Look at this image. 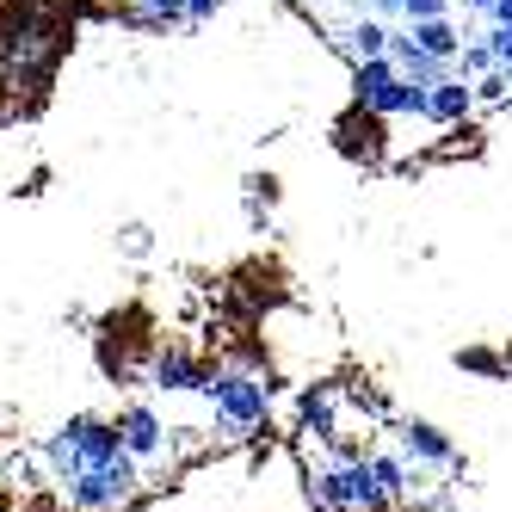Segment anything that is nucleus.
Segmentation results:
<instances>
[{
  "label": "nucleus",
  "instance_id": "15",
  "mask_svg": "<svg viewBox=\"0 0 512 512\" xmlns=\"http://www.w3.org/2000/svg\"><path fill=\"white\" fill-rule=\"evenodd\" d=\"M352 50H358V62L389 56V31H383L377 19H358V25H352Z\"/></svg>",
  "mask_w": 512,
  "mask_h": 512
},
{
  "label": "nucleus",
  "instance_id": "11",
  "mask_svg": "<svg viewBox=\"0 0 512 512\" xmlns=\"http://www.w3.org/2000/svg\"><path fill=\"white\" fill-rule=\"evenodd\" d=\"M469 105H475V93H469L463 81H432V87H426V118H432V124H463Z\"/></svg>",
  "mask_w": 512,
  "mask_h": 512
},
{
  "label": "nucleus",
  "instance_id": "21",
  "mask_svg": "<svg viewBox=\"0 0 512 512\" xmlns=\"http://www.w3.org/2000/svg\"><path fill=\"white\" fill-rule=\"evenodd\" d=\"M494 13H500V25H512V0H494Z\"/></svg>",
  "mask_w": 512,
  "mask_h": 512
},
{
  "label": "nucleus",
  "instance_id": "7",
  "mask_svg": "<svg viewBox=\"0 0 512 512\" xmlns=\"http://www.w3.org/2000/svg\"><path fill=\"white\" fill-rule=\"evenodd\" d=\"M389 438H395V451L408 457L414 469H457V438L445 426H432V420H389Z\"/></svg>",
  "mask_w": 512,
  "mask_h": 512
},
{
  "label": "nucleus",
  "instance_id": "13",
  "mask_svg": "<svg viewBox=\"0 0 512 512\" xmlns=\"http://www.w3.org/2000/svg\"><path fill=\"white\" fill-rule=\"evenodd\" d=\"M457 371H469V377H488V383H500L506 371H512V346L506 352H494V346H457Z\"/></svg>",
  "mask_w": 512,
  "mask_h": 512
},
{
  "label": "nucleus",
  "instance_id": "16",
  "mask_svg": "<svg viewBox=\"0 0 512 512\" xmlns=\"http://www.w3.org/2000/svg\"><path fill=\"white\" fill-rule=\"evenodd\" d=\"M272 204H278V179H272V173H253V179H247V210H253V223H260Z\"/></svg>",
  "mask_w": 512,
  "mask_h": 512
},
{
  "label": "nucleus",
  "instance_id": "2",
  "mask_svg": "<svg viewBox=\"0 0 512 512\" xmlns=\"http://www.w3.org/2000/svg\"><path fill=\"white\" fill-rule=\"evenodd\" d=\"M371 451V445H364ZM364 451H327L303 469V494L315 512H389L377 475H371V457Z\"/></svg>",
  "mask_w": 512,
  "mask_h": 512
},
{
  "label": "nucleus",
  "instance_id": "4",
  "mask_svg": "<svg viewBox=\"0 0 512 512\" xmlns=\"http://www.w3.org/2000/svg\"><path fill=\"white\" fill-rule=\"evenodd\" d=\"M62 500L75 512H136L142 506V463L118 451L112 463H87L81 475L62 482Z\"/></svg>",
  "mask_w": 512,
  "mask_h": 512
},
{
  "label": "nucleus",
  "instance_id": "19",
  "mask_svg": "<svg viewBox=\"0 0 512 512\" xmlns=\"http://www.w3.org/2000/svg\"><path fill=\"white\" fill-rule=\"evenodd\" d=\"M142 13H149V19H161V25H173L179 13H186V0H142Z\"/></svg>",
  "mask_w": 512,
  "mask_h": 512
},
{
  "label": "nucleus",
  "instance_id": "22",
  "mask_svg": "<svg viewBox=\"0 0 512 512\" xmlns=\"http://www.w3.org/2000/svg\"><path fill=\"white\" fill-rule=\"evenodd\" d=\"M469 7H482V13H494V0H469Z\"/></svg>",
  "mask_w": 512,
  "mask_h": 512
},
{
  "label": "nucleus",
  "instance_id": "9",
  "mask_svg": "<svg viewBox=\"0 0 512 512\" xmlns=\"http://www.w3.org/2000/svg\"><path fill=\"white\" fill-rule=\"evenodd\" d=\"M364 457H371V475H377V488H383L389 512H395V506H408V500L420 494V469H414L408 457H401L395 445H371Z\"/></svg>",
  "mask_w": 512,
  "mask_h": 512
},
{
  "label": "nucleus",
  "instance_id": "10",
  "mask_svg": "<svg viewBox=\"0 0 512 512\" xmlns=\"http://www.w3.org/2000/svg\"><path fill=\"white\" fill-rule=\"evenodd\" d=\"M235 278H241V290H235V297H241L253 315L284 303V272H278V266H260V260H253V266H241Z\"/></svg>",
  "mask_w": 512,
  "mask_h": 512
},
{
  "label": "nucleus",
  "instance_id": "1",
  "mask_svg": "<svg viewBox=\"0 0 512 512\" xmlns=\"http://www.w3.org/2000/svg\"><path fill=\"white\" fill-rule=\"evenodd\" d=\"M210 401V420H216V438H229V445H241V438H260L266 420H272V383L266 371H247V364H210V377L198 389Z\"/></svg>",
  "mask_w": 512,
  "mask_h": 512
},
{
  "label": "nucleus",
  "instance_id": "24",
  "mask_svg": "<svg viewBox=\"0 0 512 512\" xmlns=\"http://www.w3.org/2000/svg\"><path fill=\"white\" fill-rule=\"evenodd\" d=\"M506 81H512V68H506Z\"/></svg>",
  "mask_w": 512,
  "mask_h": 512
},
{
  "label": "nucleus",
  "instance_id": "20",
  "mask_svg": "<svg viewBox=\"0 0 512 512\" xmlns=\"http://www.w3.org/2000/svg\"><path fill=\"white\" fill-rule=\"evenodd\" d=\"M488 50H494V62H500V68H512V25H500V31H494V44H488Z\"/></svg>",
  "mask_w": 512,
  "mask_h": 512
},
{
  "label": "nucleus",
  "instance_id": "8",
  "mask_svg": "<svg viewBox=\"0 0 512 512\" xmlns=\"http://www.w3.org/2000/svg\"><path fill=\"white\" fill-rule=\"evenodd\" d=\"M334 149H340L352 167H383V155H389V124H383V112H371V105H352V112L334 124Z\"/></svg>",
  "mask_w": 512,
  "mask_h": 512
},
{
  "label": "nucleus",
  "instance_id": "3",
  "mask_svg": "<svg viewBox=\"0 0 512 512\" xmlns=\"http://www.w3.org/2000/svg\"><path fill=\"white\" fill-rule=\"evenodd\" d=\"M124 451V438H118V420H105V414H75V420H62L50 438H44V469L56 475V482H68V475H81L87 463H112Z\"/></svg>",
  "mask_w": 512,
  "mask_h": 512
},
{
  "label": "nucleus",
  "instance_id": "12",
  "mask_svg": "<svg viewBox=\"0 0 512 512\" xmlns=\"http://www.w3.org/2000/svg\"><path fill=\"white\" fill-rule=\"evenodd\" d=\"M395 68L408 81H420V87H432V81H445V56H432V50H420L414 38H395Z\"/></svg>",
  "mask_w": 512,
  "mask_h": 512
},
{
  "label": "nucleus",
  "instance_id": "23",
  "mask_svg": "<svg viewBox=\"0 0 512 512\" xmlns=\"http://www.w3.org/2000/svg\"><path fill=\"white\" fill-rule=\"evenodd\" d=\"M377 7H401V0H377Z\"/></svg>",
  "mask_w": 512,
  "mask_h": 512
},
{
  "label": "nucleus",
  "instance_id": "5",
  "mask_svg": "<svg viewBox=\"0 0 512 512\" xmlns=\"http://www.w3.org/2000/svg\"><path fill=\"white\" fill-rule=\"evenodd\" d=\"M112 420H118L124 451H130L142 469H149V463H167V451H173V426L155 414V401H124Z\"/></svg>",
  "mask_w": 512,
  "mask_h": 512
},
{
  "label": "nucleus",
  "instance_id": "18",
  "mask_svg": "<svg viewBox=\"0 0 512 512\" xmlns=\"http://www.w3.org/2000/svg\"><path fill=\"white\" fill-rule=\"evenodd\" d=\"M445 7H451V0H401V13H408L414 25L420 19H445Z\"/></svg>",
  "mask_w": 512,
  "mask_h": 512
},
{
  "label": "nucleus",
  "instance_id": "17",
  "mask_svg": "<svg viewBox=\"0 0 512 512\" xmlns=\"http://www.w3.org/2000/svg\"><path fill=\"white\" fill-rule=\"evenodd\" d=\"M118 247L130 253V260H142V253H149V247H155V235H149V223H124V229H118Z\"/></svg>",
  "mask_w": 512,
  "mask_h": 512
},
{
  "label": "nucleus",
  "instance_id": "6",
  "mask_svg": "<svg viewBox=\"0 0 512 512\" xmlns=\"http://www.w3.org/2000/svg\"><path fill=\"white\" fill-rule=\"evenodd\" d=\"M204 377H210V364H204V352L198 346H186V340H167V346H155V358H149V383L155 395H198L204 389Z\"/></svg>",
  "mask_w": 512,
  "mask_h": 512
},
{
  "label": "nucleus",
  "instance_id": "14",
  "mask_svg": "<svg viewBox=\"0 0 512 512\" xmlns=\"http://www.w3.org/2000/svg\"><path fill=\"white\" fill-rule=\"evenodd\" d=\"M414 44L432 50V56H457V31H451L445 19H420V25H414Z\"/></svg>",
  "mask_w": 512,
  "mask_h": 512
}]
</instances>
